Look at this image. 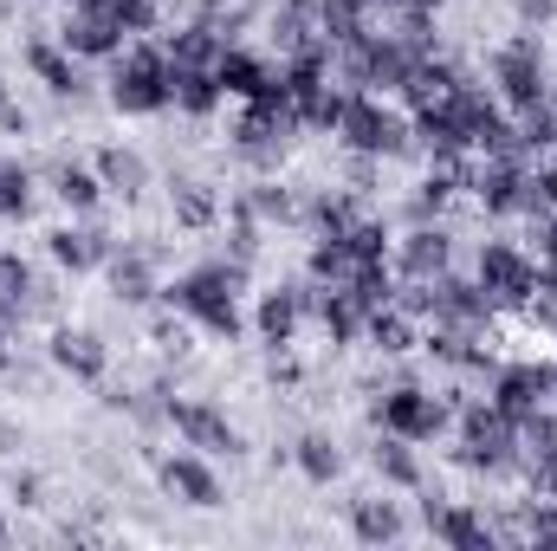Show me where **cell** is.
<instances>
[{
	"instance_id": "obj_5",
	"label": "cell",
	"mask_w": 557,
	"mask_h": 551,
	"mask_svg": "<svg viewBox=\"0 0 557 551\" xmlns=\"http://www.w3.org/2000/svg\"><path fill=\"white\" fill-rule=\"evenodd\" d=\"M389 267H396V279H441L460 267V241H454L447 221H416V228L396 234Z\"/></svg>"
},
{
	"instance_id": "obj_24",
	"label": "cell",
	"mask_w": 557,
	"mask_h": 551,
	"mask_svg": "<svg viewBox=\"0 0 557 551\" xmlns=\"http://www.w3.org/2000/svg\"><path fill=\"white\" fill-rule=\"evenodd\" d=\"M13 370H20V331L0 325V377H13Z\"/></svg>"
},
{
	"instance_id": "obj_12",
	"label": "cell",
	"mask_w": 557,
	"mask_h": 551,
	"mask_svg": "<svg viewBox=\"0 0 557 551\" xmlns=\"http://www.w3.org/2000/svg\"><path fill=\"white\" fill-rule=\"evenodd\" d=\"M26 72H33L52 98H85V59H72L52 33L26 39Z\"/></svg>"
},
{
	"instance_id": "obj_16",
	"label": "cell",
	"mask_w": 557,
	"mask_h": 551,
	"mask_svg": "<svg viewBox=\"0 0 557 551\" xmlns=\"http://www.w3.org/2000/svg\"><path fill=\"white\" fill-rule=\"evenodd\" d=\"M370 467H376V480H383V487H396V493H416L421 480H428L416 441H403V434H389V428L370 441Z\"/></svg>"
},
{
	"instance_id": "obj_3",
	"label": "cell",
	"mask_w": 557,
	"mask_h": 551,
	"mask_svg": "<svg viewBox=\"0 0 557 551\" xmlns=\"http://www.w3.org/2000/svg\"><path fill=\"white\" fill-rule=\"evenodd\" d=\"M376 428H389V434H403V441H441V434H454V409H447V396L441 390H428V383H389L383 396H376Z\"/></svg>"
},
{
	"instance_id": "obj_1",
	"label": "cell",
	"mask_w": 557,
	"mask_h": 551,
	"mask_svg": "<svg viewBox=\"0 0 557 551\" xmlns=\"http://www.w3.org/2000/svg\"><path fill=\"white\" fill-rule=\"evenodd\" d=\"M111 111L124 118H156L169 111V59H162V39H124V52L111 59Z\"/></svg>"
},
{
	"instance_id": "obj_22",
	"label": "cell",
	"mask_w": 557,
	"mask_h": 551,
	"mask_svg": "<svg viewBox=\"0 0 557 551\" xmlns=\"http://www.w3.org/2000/svg\"><path fill=\"white\" fill-rule=\"evenodd\" d=\"M33 215V169L0 156V221H26Z\"/></svg>"
},
{
	"instance_id": "obj_18",
	"label": "cell",
	"mask_w": 557,
	"mask_h": 551,
	"mask_svg": "<svg viewBox=\"0 0 557 551\" xmlns=\"http://www.w3.org/2000/svg\"><path fill=\"white\" fill-rule=\"evenodd\" d=\"M403 500H389V493H363V500H350V532L363 539V546H389V539H403Z\"/></svg>"
},
{
	"instance_id": "obj_13",
	"label": "cell",
	"mask_w": 557,
	"mask_h": 551,
	"mask_svg": "<svg viewBox=\"0 0 557 551\" xmlns=\"http://www.w3.org/2000/svg\"><path fill=\"white\" fill-rule=\"evenodd\" d=\"M156 480H162V493L169 500H182V506H221V480H214V467H208V454H169L162 467H156Z\"/></svg>"
},
{
	"instance_id": "obj_27",
	"label": "cell",
	"mask_w": 557,
	"mask_h": 551,
	"mask_svg": "<svg viewBox=\"0 0 557 551\" xmlns=\"http://www.w3.org/2000/svg\"><path fill=\"white\" fill-rule=\"evenodd\" d=\"M7 105H13V85H7V72H0V111H7Z\"/></svg>"
},
{
	"instance_id": "obj_11",
	"label": "cell",
	"mask_w": 557,
	"mask_h": 551,
	"mask_svg": "<svg viewBox=\"0 0 557 551\" xmlns=\"http://www.w3.org/2000/svg\"><path fill=\"white\" fill-rule=\"evenodd\" d=\"M253 331H260V344H273V351H292V344H298V331H305L298 279H285V285H267V292H260V305H253Z\"/></svg>"
},
{
	"instance_id": "obj_15",
	"label": "cell",
	"mask_w": 557,
	"mask_h": 551,
	"mask_svg": "<svg viewBox=\"0 0 557 551\" xmlns=\"http://www.w3.org/2000/svg\"><path fill=\"white\" fill-rule=\"evenodd\" d=\"M363 344H370L383 364H403V357H416L421 351V318H409L403 305H383V311H370Z\"/></svg>"
},
{
	"instance_id": "obj_19",
	"label": "cell",
	"mask_w": 557,
	"mask_h": 551,
	"mask_svg": "<svg viewBox=\"0 0 557 551\" xmlns=\"http://www.w3.org/2000/svg\"><path fill=\"white\" fill-rule=\"evenodd\" d=\"M91 169H98L104 195H117V201H137L143 188H149V162H143L137 149H124V143H104Z\"/></svg>"
},
{
	"instance_id": "obj_29",
	"label": "cell",
	"mask_w": 557,
	"mask_h": 551,
	"mask_svg": "<svg viewBox=\"0 0 557 551\" xmlns=\"http://www.w3.org/2000/svg\"><path fill=\"white\" fill-rule=\"evenodd\" d=\"M0 539H7V513H0Z\"/></svg>"
},
{
	"instance_id": "obj_23",
	"label": "cell",
	"mask_w": 557,
	"mask_h": 551,
	"mask_svg": "<svg viewBox=\"0 0 557 551\" xmlns=\"http://www.w3.org/2000/svg\"><path fill=\"white\" fill-rule=\"evenodd\" d=\"M519 20H525V33L552 26V20H557V0H519Z\"/></svg>"
},
{
	"instance_id": "obj_8",
	"label": "cell",
	"mask_w": 557,
	"mask_h": 551,
	"mask_svg": "<svg viewBox=\"0 0 557 551\" xmlns=\"http://www.w3.org/2000/svg\"><path fill=\"white\" fill-rule=\"evenodd\" d=\"M104 279H111V298H117V305H149V298L162 292V279H156V247H149V241H117L111 260H104Z\"/></svg>"
},
{
	"instance_id": "obj_9",
	"label": "cell",
	"mask_w": 557,
	"mask_h": 551,
	"mask_svg": "<svg viewBox=\"0 0 557 551\" xmlns=\"http://www.w3.org/2000/svg\"><path fill=\"white\" fill-rule=\"evenodd\" d=\"M46 357H52V370H65L72 383H104V370H111L104 338H98V331H85V325H52Z\"/></svg>"
},
{
	"instance_id": "obj_4",
	"label": "cell",
	"mask_w": 557,
	"mask_h": 551,
	"mask_svg": "<svg viewBox=\"0 0 557 551\" xmlns=\"http://www.w3.org/2000/svg\"><path fill=\"white\" fill-rule=\"evenodd\" d=\"M486 72H493V98H499L506 111H525V105H539V98H545V85H552V65H545V46H539V33H519V39L493 46Z\"/></svg>"
},
{
	"instance_id": "obj_6",
	"label": "cell",
	"mask_w": 557,
	"mask_h": 551,
	"mask_svg": "<svg viewBox=\"0 0 557 551\" xmlns=\"http://www.w3.org/2000/svg\"><path fill=\"white\" fill-rule=\"evenodd\" d=\"M52 39H59L72 59H104V65H111V59L124 52V39H131V33H124L111 13H98V7H85V0H78V7H59Z\"/></svg>"
},
{
	"instance_id": "obj_20",
	"label": "cell",
	"mask_w": 557,
	"mask_h": 551,
	"mask_svg": "<svg viewBox=\"0 0 557 551\" xmlns=\"http://www.w3.org/2000/svg\"><path fill=\"white\" fill-rule=\"evenodd\" d=\"M227 105V91H221V78L214 72H169V111H182V118H214Z\"/></svg>"
},
{
	"instance_id": "obj_2",
	"label": "cell",
	"mask_w": 557,
	"mask_h": 551,
	"mask_svg": "<svg viewBox=\"0 0 557 551\" xmlns=\"http://www.w3.org/2000/svg\"><path fill=\"white\" fill-rule=\"evenodd\" d=\"M467 273L486 285V298H493L499 311H519V305L532 298V285H539V260H532V247H525V241L493 234V241H473Z\"/></svg>"
},
{
	"instance_id": "obj_10",
	"label": "cell",
	"mask_w": 557,
	"mask_h": 551,
	"mask_svg": "<svg viewBox=\"0 0 557 551\" xmlns=\"http://www.w3.org/2000/svg\"><path fill=\"white\" fill-rule=\"evenodd\" d=\"M111 247H117V241H111L98 221H65V228L46 234V254H52V267H65V273H91V267H104Z\"/></svg>"
},
{
	"instance_id": "obj_17",
	"label": "cell",
	"mask_w": 557,
	"mask_h": 551,
	"mask_svg": "<svg viewBox=\"0 0 557 551\" xmlns=\"http://www.w3.org/2000/svg\"><path fill=\"white\" fill-rule=\"evenodd\" d=\"M52 201L72 215V221H91L104 208V182L98 169H78V162H52Z\"/></svg>"
},
{
	"instance_id": "obj_7",
	"label": "cell",
	"mask_w": 557,
	"mask_h": 551,
	"mask_svg": "<svg viewBox=\"0 0 557 551\" xmlns=\"http://www.w3.org/2000/svg\"><path fill=\"white\" fill-rule=\"evenodd\" d=\"M169 428H175V441L195 448V454H234V448H240L234 421L214 409V403H201V396H169Z\"/></svg>"
},
{
	"instance_id": "obj_25",
	"label": "cell",
	"mask_w": 557,
	"mask_h": 551,
	"mask_svg": "<svg viewBox=\"0 0 557 551\" xmlns=\"http://www.w3.org/2000/svg\"><path fill=\"white\" fill-rule=\"evenodd\" d=\"M389 7H396V13H428V20H434L447 0H389Z\"/></svg>"
},
{
	"instance_id": "obj_26",
	"label": "cell",
	"mask_w": 557,
	"mask_h": 551,
	"mask_svg": "<svg viewBox=\"0 0 557 551\" xmlns=\"http://www.w3.org/2000/svg\"><path fill=\"white\" fill-rule=\"evenodd\" d=\"M539 493H552V500H557V461L545 467V480H539Z\"/></svg>"
},
{
	"instance_id": "obj_28",
	"label": "cell",
	"mask_w": 557,
	"mask_h": 551,
	"mask_svg": "<svg viewBox=\"0 0 557 551\" xmlns=\"http://www.w3.org/2000/svg\"><path fill=\"white\" fill-rule=\"evenodd\" d=\"M46 7H78V0H46Z\"/></svg>"
},
{
	"instance_id": "obj_14",
	"label": "cell",
	"mask_w": 557,
	"mask_h": 551,
	"mask_svg": "<svg viewBox=\"0 0 557 551\" xmlns=\"http://www.w3.org/2000/svg\"><path fill=\"white\" fill-rule=\"evenodd\" d=\"M169 215H175V228L208 234V228H221L227 201L214 195V182H201V175H175V182H169Z\"/></svg>"
},
{
	"instance_id": "obj_21",
	"label": "cell",
	"mask_w": 557,
	"mask_h": 551,
	"mask_svg": "<svg viewBox=\"0 0 557 551\" xmlns=\"http://www.w3.org/2000/svg\"><path fill=\"white\" fill-rule=\"evenodd\" d=\"M298 474L311 480V487H331L337 474H344V448H337V434H324V428H311V434H298Z\"/></svg>"
}]
</instances>
